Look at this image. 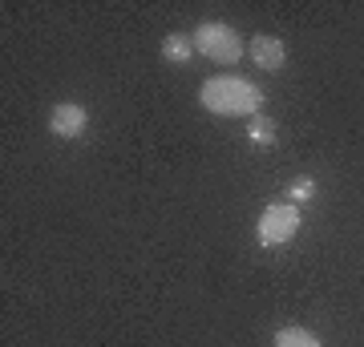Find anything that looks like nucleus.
Returning a JSON list of instances; mask_svg holds the SVG:
<instances>
[{"label":"nucleus","mask_w":364,"mask_h":347,"mask_svg":"<svg viewBox=\"0 0 364 347\" xmlns=\"http://www.w3.org/2000/svg\"><path fill=\"white\" fill-rule=\"evenodd\" d=\"M247 138L255 145H275V126L267 121V117H251L247 121Z\"/></svg>","instance_id":"nucleus-8"},{"label":"nucleus","mask_w":364,"mask_h":347,"mask_svg":"<svg viewBox=\"0 0 364 347\" xmlns=\"http://www.w3.org/2000/svg\"><path fill=\"white\" fill-rule=\"evenodd\" d=\"M287 190H291V202H296V206L312 202V198H316V178H296Z\"/></svg>","instance_id":"nucleus-9"},{"label":"nucleus","mask_w":364,"mask_h":347,"mask_svg":"<svg viewBox=\"0 0 364 347\" xmlns=\"http://www.w3.org/2000/svg\"><path fill=\"white\" fill-rule=\"evenodd\" d=\"M275 347H324V343L308 327H279L275 331Z\"/></svg>","instance_id":"nucleus-7"},{"label":"nucleus","mask_w":364,"mask_h":347,"mask_svg":"<svg viewBox=\"0 0 364 347\" xmlns=\"http://www.w3.org/2000/svg\"><path fill=\"white\" fill-rule=\"evenodd\" d=\"M85 129H90V114H85V105H77V101L53 105V114H49V133H53V138H61V142H77Z\"/></svg>","instance_id":"nucleus-4"},{"label":"nucleus","mask_w":364,"mask_h":347,"mask_svg":"<svg viewBox=\"0 0 364 347\" xmlns=\"http://www.w3.org/2000/svg\"><path fill=\"white\" fill-rule=\"evenodd\" d=\"M299 226H304V210L296 202H272L259 214V222H255V238H259L263 250L287 246L299 234Z\"/></svg>","instance_id":"nucleus-2"},{"label":"nucleus","mask_w":364,"mask_h":347,"mask_svg":"<svg viewBox=\"0 0 364 347\" xmlns=\"http://www.w3.org/2000/svg\"><path fill=\"white\" fill-rule=\"evenodd\" d=\"M162 57L170 65H191L195 61V37L191 33H166L162 37Z\"/></svg>","instance_id":"nucleus-6"},{"label":"nucleus","mask_w":364,"mask_h":347,"mask_svg":"<svg viewBox=\"0 0 364 347\" xmlns=\"http://www.w3.org/2000/svg\"><path fill=\"white\" fill-rule=\"evenodd\" d=\"M198 101L203 109L215 117H259L267 93L247 77H235V73H219V77L203 81L198 89Z\"/></svg>","instance_id":"nucleus-1"},{"label":"nucleus","mask_w":364,"mask_h":347,"mask_svg":"<svg viewBox=\"0 0 364 347\" xmlns=\"http://www.w3.org/2000/svg\"><path fill=\"white\" fill-rule=\"evenodd\" d=\"M247 53H251V61L259 65L263 73H279V69L287 65V45H284L279 37H267V33L251 37Z\"/></svg>","instance_id":"nucleus-5"},{"label":"nucleus","mask_w":364,"mask_h":347,"mask_svg":"<svg viewBox=\"0 0 364 347\" xmlns=\"http://www.w3.org/2000/svg\"><path fill=\"white\" fill-rule=\"evenodd\" d=\"M191 37H195V53H203L215 65H235L243 57V37L223 21H203Z\"/></svg>","instance_id":"nucleus-3"}]
</instances>
